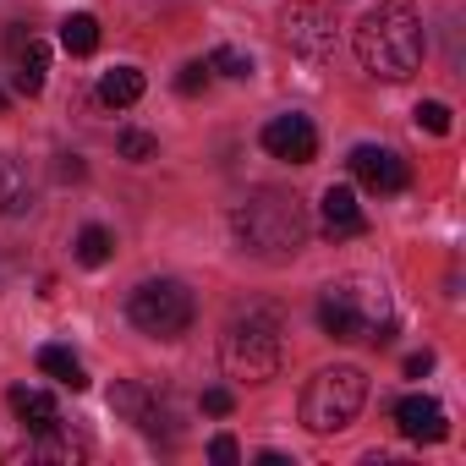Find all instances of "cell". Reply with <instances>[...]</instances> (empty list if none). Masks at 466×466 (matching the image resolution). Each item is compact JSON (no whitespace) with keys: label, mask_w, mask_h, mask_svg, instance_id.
Segmentation results:
<instances>
[{"label":"cell","mask_w":466,"mask_h":466,"mask_svg":"<svg viewBox=\"0 0 466 466\" xmlns=\"http://www.w3.org/2000/svg\"><path fill=\"white\" fill-rule=\"evenodd\" d=\"M230 230H237L242 253L280 264V258H297V253L308 248L313 219H308V203H302L297 192L264 187V192H248L237 208H230Z\"/></svg>","instance_id":"1"},{"label":"cell","mask_w":466,"mask_h":466,"mask_svg":"<svg viewBox=\"0 0 466 466\" xmlns=\"http://www.w3.org/2000/svg\"><path fill=\"white\" fill-rule=\"evenodd\" d=\"M351 45H357L362 72H373L384 83H406L422 66L428 34H422V17L406 6V0H379V6L357 23V39Z\"/></svg>","instance_id":"2"},{"label":"cell","mask_w":466,"mask_h":466,"mask_svg":"<svg viewBox=\"0 0 466 466\" xmlns=\"http://www.w3.org/2000/svg\"><path fill=\"white\" fill-rule=\"evenodd\" d=\"M319 329L329 340H390L395 335V302L379 280H335L319 297Z\"/></svg>","instance_id":"3"},{"label":"cell","mask_w":466,"mask_h":466,"mask_svg":"<svg viewBox=\"0 0 466 466\" xmlns=\"http://www.w3.org/2000/svg\"><path fill=\"white\" fill-rule=\"evenodd\" d=\"M280 357H286V346H280V319H275V313L253 308V313H242V319L225 324L219 362H225V373L237 379V384H264V379H275V373H280Z\"/></svg>","instance_id":"4"},{"label":"cell","mask_w":466,"mask_h":466,"mask_svg":"<svg viewBox=\"0 0 466 466\" xmlns=\"http://www.w3.org/2000/svg\"><path fill=\"white\" fill-rule=\"evenodd\" d=\"M368 406V373L351 362L319 368L302 390V428L308 433H340L357 422V411Z\"/></svg>","instance_id":"5"},{"label":"cell","mask_w":466,"mask_h":466,"mask_svg":"<svg viewBox=\"0 0 466 466\" xmlns=\"http://www.w3.org/2000/svg\"><path fill=\"white\" fill-rule=\"evenodd\" d=\"M127 319L148 335V340H181L198 319V302L181 280H143L127 302Z\"/></svg>","instance_id":"6"},{"label":"cell","mask_w":466,"mask_h":466,"mask_svg":"<svg viewBox=\"0 0 466 466\" xmlns=\"http://www.w3.org/2000/svg\"><path fill=\"white\" fill-rule=\"evenodd\" d=\"M280 39L302 61H329L335 56V17L324 6H313V0H291L280 12Z\"/></svg>","instance_id":"7"},{"label":"cell","mask_w":466,"mask_h":466,"mask_svg":"<svg viewBox=\"0 0 466 466\" xmlns=\"http://www.w3.org/2000/svg\"><path fill=\"white\" fill-rule=\"evenodd\" d=\"M351 176H357L368 192H379V198H395V192H406V187H411L406 159H400L395 148H379V143L351 148Z\"/></svg>","instance_id":"8"},{"label":"cell","mask_w":466,"mask_h":466,"mask_svg":"<svg viewBox=\"0 0 466 466\" xmlns=\"http://www.w3.org/2000/svg\"><path fill=\"white\" fill-rule=\"evenodd\" d=\"M264 148H269L275 159H286V165H313V159H319V127H313L308 116L286 110V116H275V121L264 127Z\"/></svg>","instance_id":"9"},{"label":"cell","mask_w":466,"mask_h":466,"mask_svg":"<svg viewBox=\"0 0 466 466\" xmlns=\"http://www.w3.org/2000/svg\"><path fill=\"white\" fill-rule=\"evenodd\" d=\"M395 428H400V439H411V444H439V439H450V417H444V406H439L433 395H406V400H395Z\"/></svg>","instance_id":"10"},{"label":"cell","mask_w":466,"mask_h":466,"mask_svg":"<svg viewBox=\"0 0 466 466\" xmlns=\"http://www.w3.org/2000/svg\"><path fill=\"white\" fill-rule=\"evenodd\" d=\"M319 214H324V237L329 242H351V237H362V230H368V214H362V203H357L351 187H329L319 198Z\"/></svg>","instance_id":"11"},{"label":"cell","mask_w":466,"mask_h":466,"mask_svg":"<svg viewBox=\"0 0 466 466\" xmlns=\"http://www.w3.org/2000/svg\"><path fill=\"white\" fill-rule=\"evenodd\" d=\"M34 208V176L17 154H0V219H23Z\"/></svg>","instance_id":"12"},{"label":"cell","mask_w":466,"mask_h":466,"mask_svg":"<svg viewBox=\"0 0 466 466\" xmlns=\"http://www.w3.org/2000/svg\"><path fill=\"white\" fill-rule=\"evenodd\" d=\"M6 400H12V411H17V422H23L28 433H45V428H56V422H61V406H56L45 390H28V384H17Z\"/></svg>","instance_id":"13"},{"label":"cell","mask_w":466,"mask_h":466,"mask_svg":"<svg viewBox=\"0 0 466 466\" xmlns=\"http://www.w3.org/2000/svg\"><path fill=\"white\" fill-rule=\"evenodd\" d=\"M137 99H143V72H137V66H110V72L99 77V105L127 110V105H137Z\"/></svg>","instance_id":"14"},{"label":"cell","mask_w":466,"mask_h":466,"mask_svg":"<svg viewBox=\"0 0 466 466\" xmlns=\"http://www.w3.org/2000/svg\"><path fill=\"white\" fill-rule=\"evenodd\" d=\"M45 72H50V50L39 45V39H28L23 45V56H17V72H12V88L17 94H45Z\"/></svg>","instance_id":"15"},{"label":"cell","mask_w":466,"mask_h":466,"mask_svg":"<svg viewBox=\"0 0 466 466\" xmlns=\"http://www.w3.org/2000/svg\"><path fill=\"white\" fill-rule=\"evenodd\" d=\"M39 368H45L56 384H66V390H88V373H83V362H77L66 346H45V351H39Z\"/></svg>","instance_id":"16"},{"label":"cell","mask_w":466,"mask_h":466,"mask_svg":"<svg viewBox=\"0 0 466 466\" xmlns=\"http://www.w3.org/2000/svg\"><path fill=\"white\" fill-rule=\"evenodd\" d=\"M110 253H116V237H110L105 225H83V230H77V264H83V269L110 264Z\"/></svg>","instance_id":"17"},{"label":"cell","mask_w":466,"mask_h":466,"mask_svg":"<svg viewBox=\"0 0 466 466\" xmlns=\"http://www.w3.org/2000/svg\"><path fill=\"white\" fill-rule=\"evenodd\" d=\"M61 45H66V56H94L99 50V23L88 12H72L61 23Z\"/></svg>","instance_id":"18"},{"label":"cell","mask_w":466,"mask_h":466,"mask_svg":"<svg viewBox=\"0 0 466 466\" xmlns=\"http://www.w3.org/2000/svg\"><path fill=\"white\" fill-rule=\"evenodd\" d=\"M208 72H219V77H230V83H248L258 66H253V56H248V50H237V45H219V50L208 56Z\"/></svg>","instance_id":"19"},{"label":"cell","mask_w":466,"mask_h":466,"mask_svg":"<svg viewBox=\"0 0 466 466\" xmlns=\"http://www.w3.org/2000/svg\"><path fill=\"white\" fill-rule=\"evenodd\" d=\"M116 148H121V159L148 165V159L159 154V137H148V132H121V137H116Z\"/></svg>","instance_id":"20"},{"label":"cell","mask_w":466,"mask_h":466,"mask_svg":"<svg viewBox=\"0 0 466 466\" xmlns=\"http://www.w3.org/2000/svg\"><path fill=\"white\" fill-rule=\"evenodd\" d=\"M417 127H422V132H433V137H450V105L422 99V105H417Z\"/></svg>","instance_id":"21"},{"label":"cell","mask_w":466,"mask_h":466,"mask_svg":"<svg viewBox=\"0 0 466 466\" xmlns=\"http://www.w3.org/2000/svg\"><path fill=\"white\" fill-rule=\"evenodd\" d=\"M208 77H214V72H208V61H187V66L176 72V88L192 99V94H203V88H208Z\"/></svg>","instance_id":"22"},{"label":"cell","mask_w":466,"mask_h":466,"mask_svg":"<svg viewBox=\"0 0 466 466\" xmlns=\"http://www.w3.org/2000/svg\"><path fill=\"white\" fill-rule=\"evenodd\" d=\"M208 461H214V466H237V461H242V450H237V439H230V433H219V439L208 444Z\"/></svg>","instance_id":"23"},{"label":"cell","mask_w":466,"mask_h":466,"mask_svg":"<svg viewBox=\"0 0 466 466\" xmlns=\"http://www.w3.org/2000/svg\"><path fill=\"white\" fill-rule=\"evenodd\" d=\"M230 406H237V400H230V390H203V411L208 417H230Z\"/></svg>","instance_id":"24"},{"label":"cell","mask_w":466,"mask_h":466,"mask_svg":"<svg viewBox=\"0 0 466 466\" xmlns=\"http://www.w3.org/2000/svg\"><path fill=\"white\" fill-rule=\"evenodd\" d=\"M56 170H61V181H83V159H77V154H61Z\"/></svg>","instance_id":"25"},{"label":"cell","mask_w":466,"mask_h":466,"mask_svg":"<svg viewBox=\"0 0 466 466\" xmlns=\"http://www.w3.org/2000/svg\"><path fill=\"white\" fill-rule=\"evenodd\" d=\"M428 368H433V351H417V357H406V373H411V379H422Z\"/></svg>","instance_id":"26"},{"label":"cell","mask_w":466,"mask_h":466,"mask_svg":"<svg viewBox=\"0 0 466 466\" xmlns=\"http://www.w3.org/2000/svg\"><path fill=\"white\" fill-rule=\"evenodd\" d=\"M0 110H6V94H0Z\"/></svg>","instance_id":"27"}]
</instances>
